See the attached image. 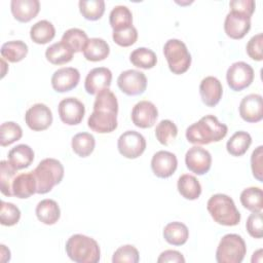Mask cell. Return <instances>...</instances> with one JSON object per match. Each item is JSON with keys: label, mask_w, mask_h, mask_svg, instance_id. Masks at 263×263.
I'll use <instances>...</instances> for the list:
<instances>
[{"label": "cell", "mask_w": 263, "mask_h": 263, "mask_svg": "<svg viewBox=\"0 0 263 263\" xmlns=\"http://www.w3.org/2000/svg\"><path fill=\"white\" fill-rule=\"evenodd\" d=\"M118 102L109 88L97 93L93 102V111L87 119L88 127L98 134L111 133L117 128Z\"/></svg>", "instance_id": "1"}, {"label": "cell", "mask_w": 263, "mask_h": 263, "mask_svg": "<svg viewBox=\"0 0 263 263\" xmlns=\"http://www.w3.org/2000/svg\"><path fill=\"white\" fill-rule=\"evenodd\" d=\"M228 127L214 115H205L186 128V139L194 145L219 142L227 135Z\"/></svg>", "instance_id": "2"}, {"label": "cell", "mask_w": 263, "mask_h": 263, "mask_svg": "<svg viewBox=\"0 0 263 263\" xmlns=\"http://www.w3.org/2000/svg\"><path fill=\"white\" fill-rule=\"evenodd\" d=\"M65 249L68 257L76 263H98L101 259L99 243L92 237L84 234L71 235Z\"/></svg>", "instance_id": "3"}, {"label": "cell", "mask_w": 263, "mask_h": 263, "mask_svg": "<svg viewBox=\"0 0 263 263\" xmlns=\"http://www.w3.org/2000/svg\"><path fill=\"white\" fill-rule=\"evenodd\" d=\"M208 212L215 222L224 226H235L240 221V213L233 199L227 194L212 195L206 203Z\"/></svg>", "instance_id": "4"}, {"label": "cell", "mask_w": 263, "mask_h": 263, "mask_svg": "<svg viewBox=\"0 0 263 263\" xmlns=\"http://www.w3.org/2000/svg\"><path fill=\"white\" fill-rule=\"evenodd\" d=\"M32 172L37 182L36 193L45 194L61 183L65 170L60 160L55 158H44Z\"/></svg>", "instance_id": "5"}, {"label": "cell", "mask_w": 263, "mask_h": 263, "mask_svg": "<svg viewBox=\"0 0 263 263\" xmlns=\"http://www.w3.org/2000/svg\"><path fill=\"white\" fill-rule=\"evenodd\" d=\"M247 254L243 238L235 233L225 234L219 241L216 250L218 263H241Z\"/></svg>", "instance_id": "6"}, {"label": "cell", "mask_w": 263, "mask_h": 263, "mask_svg": "<svg viewBox=\"0 0 263 263\" xmlns=\"http://www.w3.org/2000/svg\"><path fill=\"white\" fill-rule=\"evenodd\" d=\"M163 54L170 70L174 74L185 73L191 65V54L186 44L180 39H168L163 45Z\"/></svg>", "instance_id": "7"}, {"label": "cell", "mask_w": 263, "mask_h": 263, "mask_svg": "<svg viewBox=\"0 0 263 263\" xmlns=\"http://www.w3.org/2000/svg\"><path fill=\"white\" fill-rule=\"evenodd\" d=\"M254 75V69L251 65L241 61L235 62L227 69V84L232 90L240 91L252 84Z\"/></svg>", "instance_id": "8"}, {"label": "cell", "mask_w": 263, "mask_h": 263, "mask_svg": "<svg viewBox=\"0 0 263 263\" xmlns=\"http://www.w3.org/2000/svg\"><path fill=\"white\" fill-rule=\"evenodd\" d=\"M119 153L128 159L138 158L146 149V140L142 134L136 130H126L117 140Z\"/></svg>", "instance_id": "9"}, {"label": "cell", "mask_w": 263, "mask_h": 263, "mask_svg": "<svg viewBox=\"0 0 263 263\" xmlns=\"http://www.w3.org/2000/svg\"><path fill=\"white\" fill-rule=\"evenodd\" d=\"M117 85L127 96L142 95L147 88V77L142 71L128 69L119 74Z\"/></svg>", "instance_id": "10"}, {"label": "cell", "mask_w": 263, "mask_h": 263, "mask_svg": "<svg viewBox=\"0 0 263 263\" xmlns=\"http://www.w3.org/2000/svg\"><path fill=\"white\" fill-rule=\"evenodd\" d=\"M61 120L68 125L79 124L85 114V107L81 101L74 97L63 99L58 106Z\"/></svg>", "instance_id": "11"}, {"label": "cell", "mask_w": 263, "mask_h": 263, "mask_svg": "<svg viewBox=\"0 0 263 263\" xmlns=\"http://www.w3.org/2000/svg\"><path fill=\"white\" fill-rule=\"evenodd\" d=\"M25 121L32 130H44L52 123V112L45 104L37 103L26 111Z\"/></svg>", "instance_id": "12"}, {"label": "cell", "mask_w": 263, "mask_h": 263, "mask_svg": "<svg viewBox=\"0 0 263 263\" xmlns=\"http://www.w3.org/2000/svg\"><path fill=\"white\" fill-rule=\"evenodd\" d=\"M185 163L189 171L196 175L206 174L212 165L211 153L199 146L189 148L185 154Z\"/></svg>", "instance_id": "13"}, {"label": "cell", "mask_w": 263, "mask_h": 263, "mask_svg": "<svg viewBox=\"0 0 263 263\" xmlns=\"http://www.w3.org/2000/svg\"><path fill=\"white\" fill-rule=\"evenodd\" d=\"M251 29V16L235 10H230L224 21V31L232 39H241Z\"/></svg>", "instance_id": "14"}, {"label": "cell", "mask_w": 263, "mask_h": 263, "mask_svg": "<svg viewBox=\"0 0 263 263\" xmlns=\"http://www.w3.org/2000/svg\"><path fill=\"white\" fill-rule=\"evenodd\" d=\"M130 117L136 126L148 128L154 125L158 117V110L152 102L143 100L133 107Z\"/></svg>", "instance_id": "15"}, {"label": "cell", "mask_w": 263, "mask_h": 263, "mask_svg": "<svg viewBox=\"0 0 263 263\" xmlns=\"http://www.w3.org/2000/svg\"><path fill=\"white\" fill-rule=\"evenodd\" d=\"M239 115L247 122H258L263 118V99L261 95L250 93L239 103Z\"/></svg>", "instance_id": "16"}, {"label": "cell", "mask_w": 263, "mask_h": 263, "mask_svg": "<svg viewBox=\"0 0 263 263\" xmlns=\"http://www.w3.org/2000/svg\"><path fill=\"white\" fill-rule=\"evenodd\" d=\"M178 159L177 156L165 150H160L154 153L151 159V168L154 175L158 178H168L177 170Z\"/></svg>", "instance_id": "17"}, {"label": "cell", "mask_w": 263, "mask_h": 263, "mask_svg": "<svg viewBox=\"0 0 263 263\" xmlns=\"http://www.w3.org/2000/svg\"><path fill=\"white\" fill-rule=\"evenodd\" d=\"M80 80L78 69L73 67L60 68L51 76V86L58 92H66L75 88Z\"/></svg>", "instance_id": "18"}, {"label": "cell", "mask_w": 263, "mask_h": 263, "mask_svg": "<svg viewBox=\"0 0 263 263\" xmlns=\"http://www.w3.org/2000/svg\"><path fill=\"white\" fill-rule=\"evenodd\" d=\"M112 81V72L106 67L91 69L84 81V88L89 95H97L103 89L109 88Z\"/></svg>", "instance_id": "19"}, {"label": "cell", "mask_w": 263, "mask_h": 263, "mask_svg": "<svg viewBox=\"0 0 263 263\" xmlns=\"http://www.w3.org/2000/svg\"><path fill=\"white\" fill-rule=\"evenodd\" d=\"M201 101L208 107L216 106L223 95V87L220 80L214 76L204 77L199 84Z\"/></svg>", "instance_id": "20"}, {"label": "cell", "mask_w": 263, "mask_h": 263, "mask_svg": "<svg viewBox=\"0 0 263 263\" xmlns=\"http://www.w3.org/2000/svg\"><path fill=\"white\" fill-rule=\"evenodd\" d=\"M10 10L15 20L28 23L38 14L40 2L38 0H11Z\"/></svg>", "instance_id": "21"}, {"label": "cell", "mask_w": 263, "mask_h": 263, "mask_svg": "<svg viewBox=\"0 0 263 263\" xmlns=\"http://www.w3.org/2000/svg\"><path fill=\"white\" fill-rule=\"evenodd\" d=\"M13 196L28 198L37 191V182L33 172L23 173L15 177L12 184Z\"/></svg>", "instance_id": "22"}, {"label": "cell", "mask_w": 263, "mask_h": 263, "mask_svg": "<svg viewBox=\"0 0 263 263\" xmlns=\"http://www.w3.org/2000/svg\"><path fill=\"white\" fill-rule=\"evenodd\" d=\"M35 213L38 220L46 225L57 223L61 217V210L58 202L50 198H45L39 201L36 205Z\"/></svg>", "instance_id": "23"}, {"label": "cell", "mask_w": 263, "mask_h": 263, "mask_svg": "<svg viewBox=\"0 0 263 263\" xmlns=\"http://www.w3.org/2000/svg\"><path fill=\"white\" fill-rule=\"evenodd\" d=\"M34 160L33 149L26 144H18L8 152V161L15 170L28 167Z\"/></svg>", "instance_id": "24"}, {"label": "cell", "mask_w": 263, "mask_h": 263, "mask_svg": "<svg viewBox=\"0 0 263 263\" xmlns=\"http://www.w3.org/2000/svg\"><path fill=\"white\" fill-rule=\"evenodd\" d=\"M162 234L165 241L170 245L182 246L188 240L189 230L184 223L174 221L164 226Z\"/></svg>", "instance_id": "25"}, {"label": "cell", "mask_w": 263, "mask_h": 263, "mask_svg": "<svg viewBox=\"0 0 263 263\" xmlns=\"http://www.w3.org/2000/svg\"><path fill=\"white\" fill-rule=\"evenodd\" d=\"M110 53V46L102 38H90L88 39L83 49V55L87 61L99 62L105 60Z\"/></svg>", "instance_id": "26"}, {"label": "cell", "mask_w": 263, "mask_h": 263, "mask_svg": "<svg viewBox=\"0 0 263 263\" xmlns=\"http://www.w3.org/2000/svg\"><path fill=\"white\" fill-rule=\"evenodd\" d=\"M177 188L179 193L186 199H197L201 194V185L199 181L190 174H183L179 177Z\"/></svg>", "instance_id": "27"}, {"label": "cell", "mask_w": 263, "mask_h": 263, "mask_svg": "<svg viewBox=\"0 0 263 263\" xmlns=\"http://www.w3.org/2000/svg\"><path fill=\"white\" fill-rule=\"evenodd\" d=\"M73 54L74 51L62 41L51 44L45 50L46 60L53 65H63L71 62Z\"/></svg>", "instance_id": "28"}, {"label": "cell", "mask_w": 263, "mask_h": 263, "mask_svg": "<svg viewBox=\"0 0 263 263\" xmlns=\"http://www.w3.org/2000/svg\"><path fill=\"white\" fill-rule=\"evenodd\" d=\"M252 144V137L245 130L235 132L226 143V150L232 156L243 155Z\"/></svg>", "instance_id": "29"}, {"label": "cell", "mask_w": 263, "mask_h": 263, "mask_svg": "<svg viewBox=\"0 0 263 263\" xmlns=\"http://www.w3.org/2000/svg\"><path fill=\"white\" fill-rule=\"evenodd\" d=\"M28 45L22 40H11L3 43L0 52L1 57L10 62L17 63L21 62L28 53Z\"/></svg>", "instance_id": "30"}, {"label": "cell", "mask_w": 263, "mask_h": 263, "mask_svg": "<svg viewBox=\"0 0 263 263\" xmlns=\"http://www.w3.org/2000/svg\"><path fill=\"white\" fill-rule=\"evenodd\" d=\"M109 23L113 31L123 30L133 26V13L125 5H116L109 14Z\"/></svg>", "instance_id": "31"}, {"label": "cell", "mask_w": 263, "mask_h": 263, "mask_svg": "<svg viewBox=\"0 0 263 263\" xmlns=\"http://www.w3.org/2000/svg\"><path fill=\"white\" fill-rule=\"evenodd\" d=\"M54 36V26L47 20L38 21L30 29V37L37 44H45L51 41Z\"/></svg>", "instance_id": "32"}, {"label": "cell", "mask_w": 263, "mask_h": 263, "mask_svg": "<svg viewBox=\"0 0 263 263\" xmlns=\"http://www.w3.org/2000/svg\"><path fill=\"white\" fill-rule=\"evenodd\" d=\"M242 206L252 213L261 212L263 209V191L259 187H248L243 189L239 196Z\"/></svg>", "instance_id": "33"}, {"label": "cell", "mask_w": 263, "mask_h": 263, "mask_svg": "<svg viewBox=\"0 0 263 263\" xmlns=\"http://www.w3.org/2000/svg\"><path fill=\"white\" fill-rule=\"evenodd\" d=\"M71 146L78 156L87 157L90 155L96 146L95 137L89 133H78L76 134L71 141Z\"/></svg>", "instance_id": "34"}, {"label": "cell", "mask_w": 263, "mask_h": 263, "mask_svg": "<svg viewBox=\"0 0 263 263\" xmlns=\"http://www.w3.org/2000/svg\"><path fill=\"white\" fill-rule=\"evenodd\" d=\"M130 63L142 69H151L157 63L156 53L147 47H138L134 49L129 54Z\"/></svg>", "instance_id": "35"}, {"label": "cell", "mask_w": 263, "mask_h": 263, "mask_svg": "<svg viewBox=\"0 0 263 263\" xmlns=\"http://www.w3.org/2000/svg\"><path fill=\"white\" fill-rule=\"evenodd\" d=\"M62 42L66 43L74 52L83 51L88 41L87 34L79 28H70L62 36Z\"/></svg>", "instance_id": "36"}, {"label": "cell", "mask_w": 263, "mask_h": 263, "mask_svg": "<svg viewBox=\"0 0 263 263\" xmlns=\"http://www.w3.org/2000/svg\"><path fill=\"white\" fill-rule=\"evenodd\" d=\"M17 170H15L8 160L0 162V189L5 196H13L12 184L15 179Z\"/></svg>", "instance_id": "37"}, {"label": "cell", "mask_w": 263, "mask_h": 263, "mask_svg": "<svg viewBox=\"0 0 263 263\" xmlns=\"http://www.w3.org/2000/svg\"><path fill=\"white\" fill-rule=\"evenodd\" d=\"M78 5L80 13L88 21H97L101 18L105 11L104 0H80Z\"/></svg>", "instance_id": "38"}, {"label": "cell", "mask_w": 263, "mask_h": 263, "mask_svg": "<svg viewBox=\"0 0 263 263\" xmlns=\"http://www.w3.org/2000/svg\"><path fill=\"white\" fill-rule=\"evenodd\" d=\"M178 135L177 125L170 119H163L157 123L155 127V137L158 142L164 146H168L174 142Z\"/></svg>", "instance_id": "39"}, {"label": "cell", "mask_w": 263, "mask_h": 263, "mask_svg": "<svg viewBox=\"0 0 263 263\" xmlns=\"http://www.w3.org/2000/svg\"><path fill=\"white\" fill-rule=\"evenodd\" d=\"M22 127L13 121L3 122L0 126V145L2 147L8 146L18 141L22 138Z\"/></svg>", "instance_id": "40"}, {"label": "cell", "mask_w": 263, "mask_h": 263, "mask_svg": "<svg viewBox=\"0 0 263 263\" xmlns=\"http://www.w3.org/2000/svg\"><path fill=\"white\" fill-rule=\"evenodd\" d=\"M20 218H21V211L15 204L1 200L0 223L2 225L13 226L20 221Z\"/></svg>", "instance_id": "41"}, {"label": "cell", "mask_w": 263, "mask_h": 263, "mask_svg": "<svg viewBox=\"0 0 263 263\" xmlns=\"http://www.w3.org/2000/svg\"><path fill=\"white\" fill-rule=\"evenodd\" d=\"M140 260L139 251L132 245H124L119 247L113 254V263H138Z\"/></svg>", "instance_id": "42"}, {"label": "cell", "mask_w": 263, "mask_h": 263, "mask_svg": "<svg viewBox=\"0 0 263 263\" xmlns=\"http://www.w3.org/2000/svg\"><path fill=\"white\" fill-rule=\"evenodd\" d=\"M112 38L116 44L119 46L127 47L133 45L137 39H138V31L136 27L130 26L128 28H125L123 30L119 31H113Z\"/></svg>", "instance_id": "43"}, {"label": "cell", "mask_w": 263, "mask_h": 263, "mask_svg": "<svg viewBox=\"0 0 263 263\" xmlns=\"http://www.w3.org/2000/svg\"><path fill=\"white\" fill-rule=\"evenodd\" d=\"M246 228L249 234L254 238H261L263 235V228H262V213L261 212H254L252 213L246 223Z\"/></svg>", "instance_id": "44"}, {"label": "cell", "mask_w": 263, "mask_h": 263, "mask_svg": "<svg viewBox=\"0 0 263 263\" xmlns=\"http://www.w3.org/2000/svg\"><path fill=\"white\" fill-rule=\"evenodd\" d=\"M262 42H263V34L258 33L254 35L247 43L246 50L248 55L254 61H262L263 53H262Z\"/></svg>", "instance_id": "45"}, {"label": "cell", "mask_w": 263, "mask_h": 263, "mask_svg": "<svg viewBox=\"0 0 263 263\" xmlns=\"http://www.w3.org/2000/svg\"><path fill=\"white\" fill-rule=\"evenodd\" d=\"M262 157H263V146H258L251 155V168L253 176L259 181L263 182V168H262Z\"/></svg>", "instance_id": "46"}, {"label": "cell", "mask_w": 263, "mask_h": 263, "mask_svg": "<svg viewBox=\"0 0 263 263\" xmlns=\"http://www.w3.org/2000/svg\"><path fill=\"white\" fill-rule=\"evenodd\" d=\"M230 10H235L242 12L249 16H252V14L255 11V1L254 0H231L229 2Z\"/></svg>", "instance_id": "47"}, {"label": "cell", "mask_w": 263, "mask_h": 263, "mask_svg": "<svg viewBox=\"0 0 263 263\" xmlns=\"http://www.w3.org/2000/svg\"><path fill=\"white\" fill-rule=\"evenodd\" d=\"M158 263H166V262H174V263H184L185 258L184 256L176 251V250H165L160 253L158 259Z\"/></svg>", "instance_id": "48"}, {"label": "cell", "mask_w": 263, "mask_h": 263, "mask_svg": "<svg viewBox=\"0 0 263 263\" xmlns=\"http://www.w3.org/2000/svg\"><path fill=\"white\" fill-rule=\"evenodd\" d=\"M0 248H1V251H0V254H1V261L3 262L4 256H6L8 260H10V251H9L4 245H1Z\"/></svg>", "instance_id": "49"}]
</instances>
